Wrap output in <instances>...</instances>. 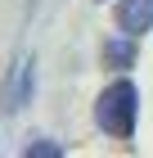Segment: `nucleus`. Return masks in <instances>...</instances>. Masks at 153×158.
<instances>
[{
  "mask_svg": "<svg viewBox=\"0 0 153 158\" xmlns=\"http://www.w3.org/2000/svg\"><path fill=\"white\" fill-rule=\"evenodd\" d=\"M99 59H104L108 73H126V68H135V59H140V36L113 32V36L104 41V50H99Z\"/></svg>",
  "mask_w": 153,
  "mask_h": 158,
  "instance_id": "7ed1b4c3",
  "label": "nucleus"
},
{
  "mask_svg": "<svg viewBox=\"0 0 153 158\" xmlns=\"http://www.w3.org/2000/svg\"><path fill=\"white\" fill-rule=\"evenodd\" d=\"M23 158H63V145L50 140V135H32L23 145Z\"/></svg>",
  "mask_w": 153,
  "mask_h": 158,
  "instance_id": "39448f33",
  "label": "nucleus"
},
{
  "mask_svg": "<svg viewBox=\"0 0 153 158\" xmlns=\"http://www.w3.org/2000/svg\"><path fill=\"white\" fill-rule=\"evenodd\" d=\"M117 32H131V36H149L153 32V0H117Z\"/></svg>",
  "mask_w": 153,
  "mask_h": 158,
  "instance_id": "20e7f679",
  "label": "nucleus"
},
{
  "mask_svg": "<svg viewBox=\"0 0 153 158\" xmlns=\"http://www.w3.org/2000/svg\"><path fill=\"white\" fill-rule=\"evenodd\" d=\"M135 122H140V90L131 77H113L95 99V127L108 140H131Z\"/></svg>",
  "mask_w": 153,
  "mask_h": 158,
  "instance_id": "f257e3e1",
  "label": "nucleus"
},
{
  "mask_svg": "<svg viewBox=\"0 0 153 158\" xmlns=\"http://www.w3.org/2000/svg\"><path fill=\"white\" fill-rule=\"evenodd\" d=\"M36 95V59L32 54H18V59L5 68V81H0V109L5 113H23Z\"/></svg>",
  "mask_w": 153,
  "mask_h": 158,
  "instance_id": "f03ea898",
  "label": "nucleus"
}]
</instances>
